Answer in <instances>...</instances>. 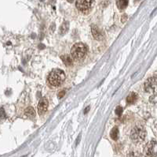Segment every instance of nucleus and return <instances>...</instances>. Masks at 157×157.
Segmentation results:
<instances>
[{"mask_svg": "<svg viewBox=\"0 0 157 157\" xmlns=\"http://www.w3.org/2000/svg\"><path fill=\"white\" fill-rule=\"evenodd\" d=\"M65 79L64 72L60 69H54L48 76V82L54 87H59L61 85Z\"/></svg>", "mask_w": 157, "mask_h": 157, "instance_id": "obj_1", "label": "nucleus"}, {"mask_svg": "<svg viewBox=\"0 0 157 157\" xmlns=\"http://www.w3.org/2000/svg\"><path fill=\"white\" fill-rule=\"evenodd\" d=\"M72 56L75 60H81L87 54V47L82 43H77L72 48Z\"/></svg>", "mask_w": 157, "mask_h": 157, "instance_id": "obj_2", "label": "nucleus"}, {"mask_svg": "<svg viewBox=\"0 0 157 157\" xmlns=\"http://www.w3.org/2000/svg\"><path fill=\"white\" fill-rule=\"evenodd\" d=\"M146 130L142 125H137L131 131L130 138L136 143L143 141L145 138Z\"/></svg>", "mask_w": 157, "mask_h": 157, "instance_id": "obj_3", "label": "nucleus"}, {"mask_svg": "<svg viewBox=\"0 0 157 157\" xmlns=\"http://www.w3.org/2000/svg\"><path fill=\"white\" fill-rule=\"evenodd\" d=\"M156 141L155 140L150 141L145 148V157L156 156Z\"/></svg>", "mask_w": 157, "mask_h": 157, "instance_id": "obj_4", "label": "nucleus"}, {"mask_svg": "<svg viewBox=\"0 0 157 157\" xmlns=\"http://www.w3.org/2000/svg\"><path fill=\"white\" fill-rule=\"evenodd\" d=\"M145 90L147 92L152 93L156 92V77L148 78L145 83Z\"/></svg>", "mask_w": 157, "mask_h": 157, "instance_id": "obj_5", "label": "nucleus"}, {"mask_svg": "<svg viewBox=\"0 0 157 157\" xmlns=\"http://www.w3.org/2000/svg\"><path fill=\"white\" fill-rule=\"evenodd\" d=\"M92 0H76L75 6L77 9L81 12H87L91 7Z\"/></svg>", "mask_w": 157, "mask_h": 157, "instance_id": "obj_6", "label": "nucleus"}, {"mask_svg": "<svg viewBox=\"0 0 157 157\" xmlns=\"http://www.w3.org/2000/svg\"><path fill=\"white\" fill-rule=\"evenodd\" d=\"M48 100L46 98H42L38 104V112L40 114H44L48 108Z\"/></svg>", "mask_w": 157, "mask_h": 157, "instance_id": "obj_7", "label": "nucleus"}, {"mask_svg": "<svg viewBox=\"0 0 157 157\" xmlns=\"http://www.w3.org/2000/svg\"><path fill=\"white\" fill-rule=\"evenodd\" d=\"M92 34H93V37H94L96 40H101L103 38L102 34L101 33V32L97 27L92 28Z\"/></svg>", "mask_w": 157, "mask_h": 157, "instance_id": "obj_8", "label": "nucleus"}, {"mask_svg": "<svg viewBox=\"0 0 157 157\" xmlns=\"http://www.w3.org/2000/svg\"><path fill=\"white\" fill-rule=\"evenodd\" d=\"M116 5H117V7L120 10H123L126 9L128 5V0H117V2H116Z\"/></svg>", "mask_w": 157, "mask_h": 157, "instance_id": "obj_9", "label": "nucleus"}, {"mask_svg": "<svg viewBox=\"0 0 157 157\" xmlns=\"http://www.w3.org/2000/svg\"><path fill=\"white\" fill-rule=\"evenodd\" d=\"M137 99V95L135 92H131L129 96L127 97V102L129 104H132L135 102Z\"/></svg>", "mask_w": 157, "mask_h": 157, "instance_id": "obj_10", "label": "nucleus"}, {"mask_svg": "<svg viewBox=\"0 0 157 157\" xmlns=\"http://www.w3.org/2000/svg\"><path fill=\"white\" fill-rule=\"evenodd\" d=\"M110 137L112 140L114 141H116V140H118L119 138V130L117 127H114L112 130H111V132H110Z\"/></svg>", "mask_w": 157, "mask_h": 157, "instance_id": "obj_11", "label": "nucleus"}, {"mask_svg": "<svg viewBox=\"0 0 157 157\" xmlns=\"http://www.w3.org/2000/svg\"><path fill=\"white\" fill-rule=\"evenodd\" d=\"M61 59L66 66H70L72 64V59L69 55H63V56H61Z\"/></svg>", "mask_w": 157, "mask_h": 157, "instance_id": "obj_12", "label": "nucleus"}, {"mask_svg": "<svg viewBox=\"0 0 157 157\" xmlns=\"http://www.w3.org/2000/svg\"><path fill=\"white\" fill-rule=\"evenodd\" d=\"M25 114H26L27 117H29V118L35 117V110L31 107H27V109H26V111H25Z\"/></svg>", "mask_w": 157, "mask_h": 157, "instance_id": "obj_13", "label": "nucleus"}, {"mask_svg": "<svg viewBox=\"0 0 157 157\" xmlns=\"http://www.w3.org/2000/svg\"><path fill=\"white\" fill-rule=\"evenodd\" d=\"M68 27H69V25H68V22H64V24H62V25L60 28V33L61 34H64L65 32L68 31Z\"/></svg>", "mask_w": 157, "mask_h": 157, "instance_id": "obj_14", "label": "nucleus"}, {"mask_svg": "<svg viewBox=\"0 0 157 157\" xmlns=\"http://www.w3.org/2000/svg\"><path fill=\"white\" fill-rule=\"evenodd\" d=\"M122 112H123V108L120 107V106H119V107H117L116 108V114H117V115H121V114H122Z\"/></svg>", "mask_w": 157, "mask_h": 157, "instance_id": "obj_15", "label": "nucleus"}, {"mask_svg": "<svg viewBox=\"0 0 157 157\" xmlns=\"http://www.w3.org/2000/svg\"><path fill=\"white\" fill-rule=\"evenodd\" d=\"M64 95H65V91H64V90H63V91H61L59 93H58V98L61 99L62 97H64Z\"/></svg>", "mask_w": 157, "mask_h": 157, "instance_id": "obj_16", "label": "nucleus"}, {"mask_svg": "<svg viewBox=\"0 0 157 157\" xmlns=\"http://www.w3.org/2000/svg\"><path fill=\"white\" fill-rule=\"evenodd\" d=\"M0 117H1L2 118H4L5 117H6V114H5L4 110L2 109V108H1V109H0Z\"/></svg>", "mask_w": 157, "mask_h": 157, "instance_id": "obj_17", "label": "nucleus"}, {"mask_svg": "<svg viewBox=\"0 0 157 157\" xmlns=\"http://www.w3.org/2000/svg\"><path fill=\"white\" fill-rule=\"evenodd\" d=\"M128 157H137L136 155H135V153L133 152V153H130L129 155H128Z\"/></svg>", "mask_w": 157, "mask_h": 157, "instance_id": "obj_18", "label": "nucleus"}, {"mask_svg": "<svg viewBox=\"0 0 157 157\" xmlns=\"http://www.w3.org/2000/svg\"><path fill=\"white\" fill-rule=\"evenodd\" d=\"M125 19H127V15H123L122 21H123V22H125Z\"/></svg>", "mask_w": 157, "mask_h": 157, "instance_id": "obj_19", "label": "nucleus"}, {"mask_svg": "<svg viewBox=\"0 0 157 157\" xmlns=\"http://www.w3.org/2000/svg\"><path fill=\"white\" fill-rule=\"evenodd\" d=\"M67 1H68V2H72L74 0H67Z\"/></svg>", "mask_w": 157, "mask_h": 157, "instance_id": "obj_20", "label": "nucleus"}]
</instances>
